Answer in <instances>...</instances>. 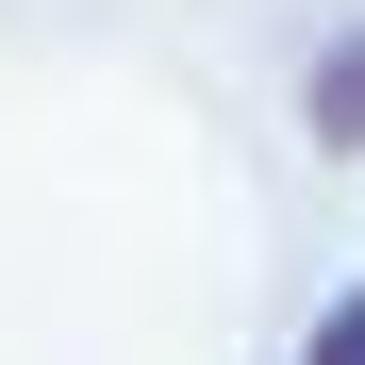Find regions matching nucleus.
<instances>
[{
    "label": "nucleus",
    "instance_id": "1",
    "mask_svg": "<svg viewBox=\"0 0 365 365\" xmlns=\"http://www.w3.org/2000/svg\"><path fill=\"white\" fill-rule=\"evenodd\" d=\"M299 133H316V150H365V34H332L316 67H299Z\"/></svg>",
    "mask_w": 365,
    "mask_h": 365
},
{
    "label": "nucleus",
    "instance_id": "2",
    "mask_svg": "<svg viewBox=\"0 0 365 365\" xmlns=\"http://www.w3.org/2000/svg\"><path fill=\"white\" fill-rule=\"evenodd\" d=\"M299 365H365V282H349V299H316V332H299Z\"/></svg>",
    "mask_w": 365,
    "mask_h": 365
}]
</instances>
